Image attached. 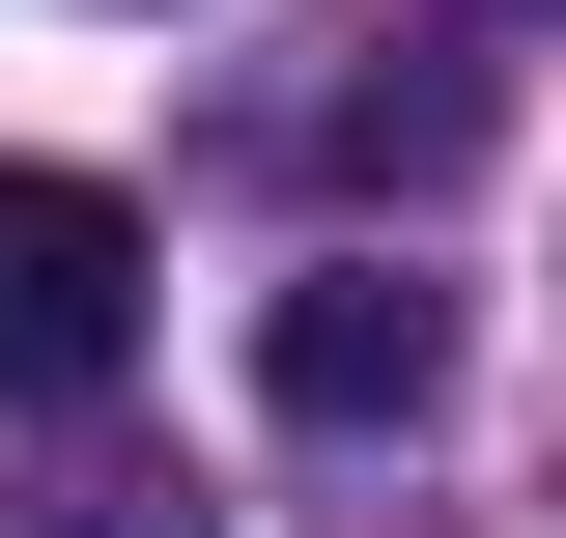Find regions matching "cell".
I'll return each mask as SVG.
<instances>
[{
	"label": "cell",
	"mask_w": 566,
	"mask_h": 538,
	"mask_svg": "<svg viewBox=\"0 0 566 538\" xmlns=\"http://www.w3.org/2000/svg\"><path fill=\"white\" fill-rule=\"evenodd\" d=\"M255 397L312 425V454H368V425H424V397H453V283H424V256H312V283L255 312Z\"/></svg>",
	"instance_id": "obj_2"
},
{
	"label": "cell",
	"mask_w": 566,
	"mask_h": 538,
	"mask_svg": "<svg viewBox=\"0 0 566 538\" xmlns=\"http://www.w3.org/2000/svg\"><path fill=\"white\" fill-rule=\"evenodd\" d=\"M114 369H142V199L0 170V397H114Z\"/></svg>",
	"instance_id": "obj_1"
}]
</instances>
